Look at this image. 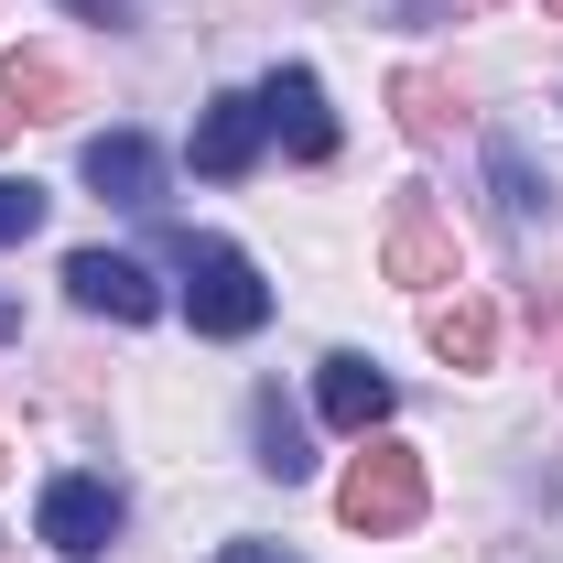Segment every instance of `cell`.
Masks as SVG:
<instances>
[{
	"instance_id": "cell-1",
	"label": "cell",
	"mask_w": 563,
	"mask_h": 563,
	"mask_svg": "<svg viewBox=\"0 0 563 563\" xmlns=\"http://www.w3.org/2000/svg\"><path fill=\"white\" fill-rule=\"evenodd\" d=\"M336 520L368 531V542L412 531V520H422V455H412V444H390V433H368V455L336 477Z\"/></svg>"
},
{
	"instance_id": "cell-2",
	"label": "cell",
	"mask_w": 563,
	"mask_h": 563,
	"mask_svg": "<svg viewBox=\"0 0 563 563\" xmlns=\"http://www.w3.org/2000/svg\"><path fill=\"white\" fill-rule=\"evenodd\" d=\"M185 314H196V336H261L272 282L239 250H217V239H185Z\"/></svg>"
},
{
	"instance_id": "cell-3",
	"label": "cell",
	"mask_w": 563,
	"mask_h": 563,
	"mask_svg": "<svg viewBox=\"0 0 563 563\" xmlns=\"http://www.w3.org/2000/svg\"><path fill=\"white\" fill-rule=\"evenodd\" d=\"M379 272L401 282V292H444V282H466L455 228L433 217V196H422V185H401V196L379 207Z\"/></svg>"
},
{
	"instance_id": "cell-4",
	"label": "cell",
	"mask_w": 563,
	"mask_h": 563,
	"mask_svg": "<svg viewBox=\"0 0 563 563\" xmlns=\"http://www.w3.org/2000/svg\"><path fill=\"white\" fill-rule=\"evenodd\" d=\"M44 542L66 563L109 553V542H120V488H109V477H55V488H44Z\"/></svg>"
},
{
	"instance_id": "cell-5",
	"label": "cell",
	"mask_w": 563,
	"mask_h": 563,
	"mask_svg": "<svg viewBox=\"0 0 563 563\" xmlns=\"http://www.w3.org/2000/svg\"><path fill=\"white\" fill-rule=\"evenodd\" d=\"M66 292L87 303V314H120V325H152V314H163L152 272H141V261H120V250H76V261H66Z\"/></svg>"
},
{
	"instance_id": "cell-6",
	"label": "cell",
	"mask_w": 563,
	"mask_h": 563,
	"mask_svg": "<svg viewBox=\"0 0 563 563\" xmlns=\"http://www.w3.org/2000/svg\"><path fill=\"white\" fill-rule=\"evenodd\" d=\"M390 401H401V390H390L379 357H325V368H314V412L336 422V433H379Z\"/></svg>"
},
{
	"instance_id": "cell-7",
	"label": "cell",
	"mask_w": 563,
	"mask_h": 563,
	"mask_svg": "<svg viewBox=\"0 0 563 563\" xmlns=\"http://www.w3.org/2000/svg\"><path fill=\"white\" fill-rule=\"evenodd\" d=\"M261 120L292 141V163H336V120H325V87H314L303 66H272V87H261Z\"/></svg>"
},
{
	"instance_id": "cell-8",
	"label": "cell",
	"mask_w": 563,
	"mask_h": 563,
	"mask_svg": "<svg viewBox=\"0 0 563 563\" xmlns=\"http://www.w3.org/2000/svg\"><path fill=\"white\" fill-rule=\"evenodd\" d=\"M261 98H207V120H196V174H217V185H239L250 163H261Z\"/></svg>"
},
{
	"instance_id": "cell-9",
	"label": "cell",
	"mask_w": 563,
	"mask_h": 563,
	"mask_svg": "<svg viewBox=\"0 0 563 563\" xmlns=\"http://www.w3.org/2000/svg\"><path fill=\"white\" fill-rule=\"evenodd\" d=\"M76 174H87V185H98L109 207H152V196H163V152H152L141 131H109V141H87V163H76Z\"/></svg>"
},
{
	"instance_id": "cell-10",
	"label": "cell",
	"mask_w": 563,
	"mask_h": 563,
	"mask_svg": "<svg viewBox=\"0 0 563 563\" xmlns=\"http://www.w3.org/2000/svg\"><path fill=\"white\" fill-rule=\"evenodd\" d=\"M0 98H11L22 120H66V109H76V76L55 66L44 44H11V55H0Z\"/></svg>"
},
{
	"instance_id": "cell-11",
	"label": "cell",
	"mask_w": 563,
	"mask_h": 563,
	"mask_svg": "<svg viewBox=\"0 0 563 563\" xmlns=\"http://www.w3.org/2000/svg\"><path fill=\"white\" fill-rule=\"evenodd\" d=\"M422 336H433V357H444V368H488V357H498V314L455 292V303H433V314H422Z\"/></svg>"
},
{
	"instance_id": "cell-12",
	"label": "cell",
	"mask_w": 563,
	"mask_h": 563,
	"mask_svg": "<svg viewBox=\"0 0 563 563\" xmlns=\"http://www.w3.org/2000/svg\"><path fill=\"white\" fill-rule=\"evenodd\" d=\"M390 109H401V131H412V141H455V87H444V76L401 66V76H390Z\"/></svg>"
},
{
	"instance_id": "cell-13",
	"label": "cell",
	"mask_w": 563,
	"mask_h": 563,
	"mask_svg": "<svg viewBox=\"0 0 563 563\" xmlns=\"http://www.w3.org/2000/svg\"><path fill=\"white\" fill-rule=\"evenodd\" d=\"M250 422H261V466H272L282 488H292V477L314 466V455H303V422L282 412V390H261V401H250Z\"/></svg>"
},
{
	"instance_id": "cell-14",
	"label": "cell",
	"mask_w": 563,
	"mask_h": 563,
	"mask_svg": "<svg viewBox=\"0 0 563 563\" xmlns=\"http://www.w3.org/2000/svg\"><path fill=\"white\" fill-rule=\"evenodd\" d=\"M488 174H498V207H509V217H542V185H531V163H520L509 141L488 152Z\"/></svg>"
},
{
	"instance_id": "cell-15",
	"label": "cell",
	"mask_w": 563,
	"mask_h": 563,
	"mask_svg": "<svg viewBox=\"0 0 563 563\" xmlns=\"http://www.w3.org/2000/svg\"><path fill=\"white\" fill-rule=\"evenodd\" d=\"M44 228V185H0V239H33Z\"/></svg>"
},
{
	"instance_id": "cell-16",
	"label": "cell",
	"mask_w": 563,
	"mask_h": 563,
	"mask_svg": "<svg viewBox=\"0 0 563 563\" xmlns=\"http://www.w3.org/2000/svg\"><path fill=\"white\" fill-rule=\"evenodd\" d=\"M207 563H292L282 542H228V553H207Z\"/></svg>"
},
{
	"instance_id": "cell-17",
	"label": "cell",
	"mask_w": 563,
	"mask_h": 563,
	"mask_svg": "<svg viewBox=\"0 0 563 563\" xmlns=\"http://www.w3.org/2000/svg\"><path fill=\"white\" fill-rule=\"evenodd\" d=\"M66 11H87V22H131V0H66Z\"/></svg>"
},
{
	"instance_id": "cell-18",
	"label": "cell",
	"mask_w": 563,
	"mask_h": 563,
	"mask_svg": "<svg viewBox=\"0 0 563 563\" xmlns=\"http://www.w3.org/2000/svg\"><path fill=\"white\" fill-rule=\"evenodd\" d=\"M412 11H422V22H433V11H444V0H412ZM455 11H488V0H455Z\"/></svg>"
},
{
	"instance_id": "cell-19",
	"label": "cell",
	"mask_w": 563,
	"mask_h": 563,
	"mask_svg": "<svg viewBox=\"0 0 563 563\" xmlns=\"http://www.w3.org/2000/svg\"><path fill=\"white\" fill-rule=\"evenodd\" d=\"M11 131H22V109H11V98H0V141H11Z\"/></svg>"
},
{
	"instance_id": "cell-20",
	"label": "cell",
	"mask_w": 563,
	"mask_h": 563,
	"mask_svg": "<svg viewBox=\"0 0 563 563\" xmlns=\"http://www.w3.org/2000/svg\"><path fill=\"white\" fill-rule=\"evenodd\" d=\"M0 477H11V444H0Z\"/></svg>"
},
{
	"instance_id": "cell-21",
	"label": "cell",
	"mask_w": 563,
	"mask_h": 563,
	"mask_svg": "<svg viewBox=\"0 0 563 563\" xmlns=\"http://www.w3.org/2000/svg\"><path fill=\"white\" fill-rule=\"evenodd\" d=\"M542 11H553V22H563V0H542Z\"/></svg>"
}]
</instances>
